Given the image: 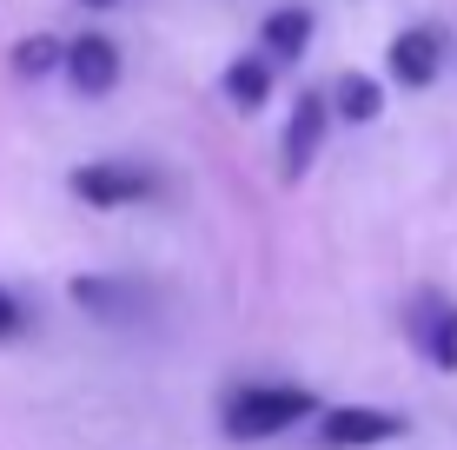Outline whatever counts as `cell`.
Returning a JSON list of instances; mask_svg holds the SVG:
<instances>
[{"mask_svg":"<svg viewBox=\"0 0 457 450\" xmlns=\"http://www.w3.org/2000/svg\"><path fill=\"white\" fill-rule=\"evenodd\" d=\"M325 100L319 93H298L292 100V119H286V133H278V173L286 179H305L312 173V160H319V146H325Z\"/></svg>","mask_w":457,"mask_h":450,"instance_id":"obj_3","label":"cell"},{"mask_svg":"<svg viewBox=\"0 0 457 450\" xmlns=\"http://www.w3.org/2000/svg\"><path fill=\"white\" fill-rule=\"evenodd\" d=\"M378 113H385V86L371 73H345L338 80V119L345 127H371Z\"/></svg>","mask_w":457,"mask_h":450,"instance_id":"obj_9","label":"cell"},{"mask_svg":"<svg viewBox=\"0 0 457 450\" xmlns=\"http://www.w3.org/2000/svg\"><path fill=\"white\" fill-rule=\"evenodd\" d=\"M265 53L272 60H298L312 46V7H278V13H265Z\"/></svg>","mask_w":457,"mask_h":450,"instance_id":"obj_8","label":"cell"},{"mask_svg":"<svg viewBox=\"0 0 457 450\" xmlns=\"http://www.w3.org/2000/svg\"><path fill=\"white\" fill-rule=\"evenodd\" d=\"M0 338H21V299L0 285Z\"/></svg>","mask_w":457,"mask_h":450,"instance_id":"obj_13","label":"cell"},{"mask_svg":"<svg viewBox=\"0 0 457 450\" xmlns=\"http://www.w3.org/2000/svg\"><path fill=\"white\" fill-rule=\"evenodd\" d=\"M404 338L431 371H457V299L437 285H424L404 299Z\"/></svg>","mask_w":457,"mask_h":450,"instance_id":"obj_2","label":"cell"},{"mask_svg":"<svg viewBox=\"0 0 457 450\" xmlns=\"http://www.w3.org/2000/svg\"><path fill=\"white\" fill-rule=\"evenodd\" d=\"M80 7H120V0H80Z\"/></svg>","mask_w":457,"mask_h":450,"instance_id":"obj_14","label":"cell"},{"mask_svg":"<svg viewBox=\"0 0 457 450\" xmlns=\"http://www.w3.org/2000/svg\"><path fill=\"white\" fill-rule=\"evenodd\" d=\"M404 438V417L391 411H365V405H338L319 417V444L325 450H371V444H391Z\"/></svg>","mask_w":457,"mask_h":450,"instance_id":"obj_4","label":"cell"},{"mask_svg":"<svg viewBox=\"0 0 457 450\" xmlns=\"http://www.w3.org/2000/svg\"><path fill=\"white\" fill-rule=\"evenodd\" d=\"M54 67H67V46H60V40L34 34V40L13 46V73H27V80H40V73H54Z\"/></svg>","mask_w":457,"mask_h":450,"instance_id":"obj_12","label":"cell"},{"mask_svg":"<svg viewBox=\"0 0 457 450\" xmlns=\"http://www.w3.org/2000/svg\"><path fill=\"white\" fill-rule=\"evenodd\" d=\"M67 80L87 93V100H106V93L120 86V46L106 34H80L67 46Z\"/></svg>","mask_w":457,"mask_h":450,"instance_id":"obj_6","label":"cell"},{"mask_svg":"<svg viewBox=\"0 0 457 450\" xmlns=\"http://www.w3.org/2000/svg\"><path fill=\"white\" fill-rule=\"evenodd\" d=\"M67 185L87 206H133V199L153 192V173L146 166H126V160H100V166H73Z\"/></svg>","mask_w":457,"mask_h":450,"instance_id":"obj_5","label":"cell"},{"mask_svg":"<svg viewBox=\"0 0 457 450\" xmlns=\"http://www.w3.org/2000/svg\"><path fill=\"white\" fill-rule=\"evenodd\" d=\"M437 67H445V34H437V27H404V34L391 40V73H398V86H431Z\"/></svg>","mask_w":457,"mask_h":450,"instance_id":"obj_7","label":"cell"},{"mask_svg":"<svg viewBox=\"0 0 457 450\" xmlns=\"http://www.w3.org/2000/svg\"><path fill=\"white\" fill-rule=\"evenodd\" d=\"M312 405L319 397L298 391V384H239V391L226 397V411H219V430L239 444H259V438H278V430L305 424Z\"/></svg>","mask_w":457,"mask_h":450,"instance_id":"obj_1","label":"cell"},{"mask_svg":"<svg viewBox=\"0 0 457 450\" xmlns=\"http://www.w3.org/2000/svg\"><path fill=\"white\" fill-rule=\"evenodd\" d=\"M265 93H272V73H265V60H232L226 67V100L252 113V106H265Z\"/></svg>","mask_w":457,"mask_h":450,"instance_id":"obj_10","label":"cell"},{"mask_svg":"<svg viewBox=\"0 0 457 450\" xmlns=\"http://www.w3.org/2000/svg\"><path fill=\"white\" fill-rule=\"evenodd\" d=\"M73 299H80L87 312H106V318L133 312V305H120V299H133V285H120V278H73Z\"/></svg>","mask_w":457,"mask_h":450,"instance_id":"obj_11","label":"cell"}]
</instances>
